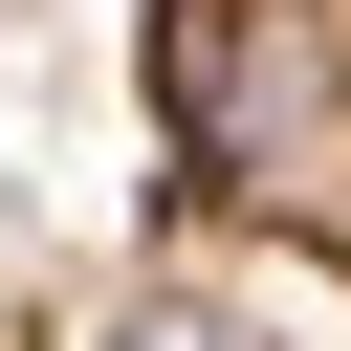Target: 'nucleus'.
I'll return each mask as SVG.
<instances>
[{
    "label": "nucleus",
    "instance_id": "nucleus-3",
    "mask_svg": "<svg viewBox=\"0 0 351 351\" xmlns=\"http://www.w3.org/2000/svg\"><path fill=\"white\" fill-rule=\"evenodd\" d=\"M0 22H44V0H0Z\"/></svg>",
    "mask_w": 351,
    "mask_h": 351
},
{
    "label": "nucleus",
    "instance_id": "nucleus-1",
    "mask_svg": "<svg viewBox=\"0 0 351 351\" xmlns=\"http://www.w3.org/2000/svg\"><path fill=\"white\" fill-rule=\"evenodd\" d=\"M132 219L351 307V0H132Z\"/></svg>",
    "mask_w": 351,
    "mask_h": 351
},
{
    "label": "nucleus",
    "instance_id": "nucleus-2",
    "mask_svg": "<svg viewBox=\"0 0 351 351\" xmlns=\"http://www.w3.org/2000/svg\"><path fill=\"white\" fill-rule=\"evenodd\" d=\"M0 351H351V307H307L285 263L197 241V219H110L0 263Z\"/></svg>",
    "mask_w": 351,
    "mask_h": 351
}]
</instances>
